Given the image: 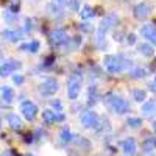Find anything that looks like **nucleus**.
<instances>
[{"label":"nucleus","instance_id":"nucleus-6","mask_svg":"<svg viewBox=\"0 0 156 156\" xmlns=\"http://www.w3.org/2000/svg\"><path fill=\"white\" fill-rule=\"evenodd\" d=\"M133 12H134V17H136V19L144 20V19L150 14V12H151V5L147 3V2H142V3H139V5L134 6Z\"/></svg>","mask_w":156,"mask_h":156},{"label":"nucleus","instance_id":"nucleus-28","mask_svg":"<svg viewBox=\"0 0 156 156\" xmlns=\"http://www.w3.org/2000/svg\"><path fill=\"white\" fill-rule=\"evenodd\" d=\"M12 80H14L16 84H22L23 83V76L22 75H14V76H12Z\"/></svg>","mask_w":156,"mask_h":156},{"label":"nucleus","instance_id":"nucleus-19","mask_svg":"<svg viewBox=\"0 0 156 156\" xmlns=\"http://www.w3.org/2000/svg\"><path fill=\"white\" fill-rule=\"evenodd\" d=\"M20 50H27V51H30V53H36V51L39 50V42L37 41H31L28 44H22Z\"/></svg>","mask_w":156,"mask_h":156},{"label":"nucleus","instance_id":"nucleus-5","mask_svg":"<svg viewBox=\"0 0 156 156\" xmlns=\"http://www.w3.org/2000/svg\"><path fill=\"white\" fill-rule=\"evenodd\" d=\"M56 90H58V81L53 78H47L39 84V92L42 95H53Z\"/></svg>","mask_w":156,"mask_h":156},{"label":"nucleus","instance_id":"nucleus-25","mask_svg":"<svg viewBox=\"0 0 156 156\" xmlns=\"http://www.w3.org/2000/svg\"><path fill=\"white\" fill-rule=\"evenodd\" d=\"M140 123H142V120L139 117H129L128 119V125L131 128H137V126H140Z\"/></svg>","mask_w":156,"mask_h":156},{"label":"nucleus","instance_id":"nucleus-24","mask_svg":"<svg viewBox=\"0 0 156 156\" xmlns=\"http://www.w3.org/2000/svg\"><path fill=\"white\" fill-rule=\"evenodd\" d=\"M154 147H156V140H154V139H147V140L144 142V150H145V151H151Z\"/></svg>","mask_w":156,"mask_h":156},{"label":"nucleus","instance_id":"nucleus-16","mask_svg":"<svg viewBox=\"0 0 156 156\" xmlns=\"http://www.w3.org/2000/svg\"><path fill=\"white\" fill-rule=\"evenodd\" d=\"M2 36L6 39V41L14 42V41H19V39L22 37V33H20V31H12V30H5V31L2 33Z\"/></svg>","mask_w":156,"mask_h":156},{"label":"nucleus","instance_id":"nucleus-35","mask_svg":"<svg viewBox=\"0 0 156 156\" xmlns=\"http://www.w3.org/2000/svg\"><path fill=\"white\" fill-rule=\"evenodd\" d=\"M27 156H30V154H27Z\"/></svg>","mask_w":156,"mask_h":156},{"label":"nucleus","instance_id":"nucleus-15","mask_svg":"<svg viewBox=\"0 0 156 156\" xmlns=\"http://www.w3.org/2000/svg\"><path fill=\"white\" fill-rule=\"evenodd\" d=\"M12 98H14V92H12V89L9 86H2V100H3V103L9 105V103L12 101Z\"/></svg>","mask_w":156,"mask_h":156},{"label":"nucleus","instance_id":"nucleus-26","mask_svg":"<svg viewBox=\"0 0 156 156\" xmlns=\"http://www.w3.org/2000/svg\"><path fill=\"white\" fill-rule=\"evenodd\" d=\"M95 101H97V90L92 86L89 89V105H92V103H95Z\"/></svg>","mask_w":156,"mask_h":156},{"label":"nucleus","instance_id":"nucleus-31","mask_svg":"<svg viewBox=\"0 0 156 156\" xmlns=\"http://www.w3.org/2000/svg\"><path fill=\"white\" fill-rule=\"evenodd\" d=\"M53 2H55V3H62L64 0H53Z\"/></svg>","mask_w":156,"mask_h":156},{"label":"nucleus","instance_id":"nucleus-23","mask_svg":"<svg viewBox=\"0 0 156 156\" xmlns=\"http://www.w3.org/2000/svg\"><path fill=\"white\" fill-rule=\"evenodd\" d=\"M145 90H140V89H136V90H133V97H134V100L136 101H144L145 100Z\"/></svg>","mask_w":156,"mask_h":156},{"label":"nucleus","instance_id":"nucleus-34","mask_svg":"<svg viewBox=\"0 0 156 156\" xmlns=\"http://www.w3.org/2000/svg\"><path fill=\"white\" fill-rule=\"evenodd\" d=\"M154 84H156V78H154Z\"/></svg>","mask_w":156,"mask_h":156},{"label":"nucleus","instance_id":"nucleus-1","mask_svg":"<svg viewBox=\"0 0 156 156\" xmlns=\"http://www.w3.org/2000/svg\"><path fill=\"white\" fill-rule=\"evenodd\" d=\"M103 66L109 73H119L123 69L129 66V61L125 59L123 56H115V55H108L103 59Z\"/></svg>","mask_w":156,"mask_h":156},{"label":"nucleus","instance_id":"nucleus-7","mask_svg":"<svg viewBox=\"0 0 156 156\" xmlns=\"http://www.w3.org/2000/svg\"><path fill=\"white\" fill-rule=\"evenodd\" d=\"M20 111H22L23 117H25L27 120H33L34 117H36L37 108H36L34 103H31V101H23L22 106H20Z\"/></svg>","mask_w":156,"mask_h":156},{"label":"nucleus","instance_id":"nucleus-4","mask_svg":"<svg viewBox=\"0 0 156 156\" xmlns=\"http://www.w3.org/2000/svg\"><path fill=\"white\" fill-rule=\"evenodd\" d=\"M81 75L78 73H73L70 78H69V83H67V95L70 100H75L78 97V94H80L81 90Z\"/></svg>","mask_w":156,"mask_h":156},{"label":"nucleus","instance_id":"nucleus-29","mask_svg":"<svg viewBox=\"0 0 156 156\" xmlns=\"http://www.w3.org/2000/svg\"><path fill=\"white\" fill-rule=\"evenodd\" d=\"M25 22H27V27H25V28H27V31H30V30H33V20L28 17L27 20H25Z\"/></svg>","mask_w":156,"mask_h":156},{"label":"nucleus","instance_id":"nucleus-20","mask_svg":"<svg viewBox=\"0 0 156 156\" xmlns=\"http://www.w3.org/2000/svg\"><path fill=\"white\" fill-rule=\"evenodd\" d=\"M147 75V70L142 69V67H136L133 70H129V76L133 78V80H137V78H144Z\"/></svg>","mask_w":156,"mask_h":156},{"label":"nucleus","instance_id":"nucleus-32","mask_svg":"<svg viewBox=\"0 0 156 156\" xmlns=\"http://www.w3.org/2000/svg\"><path fill=\"white\" fill-rule=\"evenodd\" d=\"M153 131H154V133H156V122H154V123H153Z\"/></svg>","mask_w":156,"mask_h":156},{"label":"nucleus","instance_id":"nucleus-13","mask_svg":"<svg viewBox=\"0 0 156 156\" xmlns=\"http://www.w3.org/2000/svg\"><path fill=\"white\" fill-rule=\"evenodd\" d=\"M122 147H123V151L126 154H133L136 151V140L133 137H128L122 142Z\"/></svg>","mask_w":156,"mask_h":156},{"label":"nucleus","instance_id":"nucleus-10","mask_svg":"<svg viewBox=\"0 0 156 156\" xmlns=\"http://www.w3.org/2000/svg\"><path fill=\"white\" fill-rule=\"evenodd\" d=\"M19 69H20V62H17V61H3L2 67H0V73H2V76H6L11 72H16Z\"/></svg>","mask_w":156,"mask_h":156},{"label":"nucleus","instance_id":"nucleus-12","mask_svg":"<svg viewBox=\"0 0 156 156\" xmlns=\"http://www.w3.org/2000/svg\"><path fill=\"white\" fill-rule=\"evenodd\" d=\"M42 117H44V122H47V123H51V122H62V120H64V115H62V114H56V112H53L51 109H44Z\"/></svg>","mask_w":156,"mask_h":156},{"label":"nucleus","instance_id":"nucleus-27","mask_svg":"<svg viewBox=\"0 0 156 156\" xmlns=\"http://www.w3.org/2000/svg\"><path fill=\"white\" fill-rule=\"evenodd\" d=\"M51 108H55V109L61 111V109H62V105H61V101H59V100H53V101H51Z\"/></svg>","mask_w":156,"mask_h":156},{"label":"nucleus","instance_id":"nucleus-9","mask_svg":"<svg viewBox=\"0 0 156 156\" xmlns=\"http://www.w3.org/2000/svg\"><path fill=\"white\" fill-rule=\"evenodd\" d=\"M50 42L53 44V45H61V44H64L67 41V33L64 31V30H53L50 33Z\"/></svg>","mask_w":156,"mask_h":156},{"label":"nucleus","instance_id":"nucleus-22","mask_svg":"<svg viewBox=\"0 0 156 156\" xmlns=\"http://www.w3.org/2000/svg\"><path fill=\"white\" fill-rule=\"evenodd\" d=\"M80 16H81V19L92 17V16H94V9L90 8V6H83V9L80 11Z\"/></svg>","mask_w":156,"mask_h":156},{"label":"nucleus","instance_id":"nucleus-18","mask_svg":"<svg viewBox=\"0 0 156 156\" xmlns=\"http://www.w3.org/2000/svg\"><path fill=\"white\" fill-rule=\"evenodd\" d=\"M142 112L145 115H151L156 112V103L154 101H145L144 105H142Z\"/></svg>","mask_w":156,"mask_h":156},{"label":"nucleus","instance_id":"nucleus-8","mask_svg":"<svg viewBox=\"0 0 156 156\" xmlns=\"http://www.w3.org/2000/svg\"><path fill=\"white\" fill-rule=\"evenodd\" d=\"M81 123L86 126V128H94L98 125V115L94 112V111H86L83 115H81Z\"/></svg>","mask_w":156,"mask_h":156},{"label":"nucleus","instance_id":"nucleus-14","mask_svg":"<svg viewBox=\"0 0 156 156\" xmlns=\"http://www.w3.org/2000/svg\"><path fill=\"white\" fill-rule=\"evenodd\" d=\"M6 119H8V123H9V126L12 128V129H16V131H19V129L22 128V122H20V119H19V115H16V114H8L6 115Z\"/></svg>","mask_w":156,"mask_h":156},{"label":"nucleus","instance_id":"nucleus-33","mask_svg":"<svg viewBox=\"0 0 156 156\" xmlns=\"http://www.w3.org/2000/svg\"><path fill=\"white\" fill-rule=\"evenodd\" d=\"M2 156H9V154H8L6 151H3V153H2Z\"/></svg>","mask_w":156,"mask_h":156},{"label":"nucleus","instance_id":"nucleus-17","mask_svg":"<svg viewBox=\"0 0 156 156\" xmlns=\"http://www.w3.org/2000/svg\"><path fill=\"white\" fill-rule=\"evenodd\" d=\"M137 50H139V53L144 55V56H153V53H154L153 47H151L150 44H145V42L139 44V45H137Z\"/></svg>","mask_w":156,"mask_h":156},{"label":"nucleus","instance_id":"nucleus-21","mask_svg":"<svg viewBox=\"0 0 156 156\" xmlns=\"http://www.w3.org/2000/svg\"><path fill=\"white\" fill-rule=\"evenodd\" d=\"M59 139H61L62 144H67V142L72 139V134H70V131H69V128H67V126H64V128L61 129V133H59Z\"/></svg>","mask_w":156,"mask_h":156},{"label":"nucleus","instance_id":"nucleus-11","mask_svg":"<svg viewBox=\"0 0 156 156\" xmlns=\"http://www.w3.org/2000/svg\"><path fill=\"white\" fill-rule=\"evenodd\" d=\"M140 33H142V36H144V37H147L151 44L156 45V27H154L153 23L144 25V27L140 28Z\"/></svg>","mask_w":156,"mask_h":156},{"label":"nucleus","instance_id":"nucleus-30","mask_svg":"<svg viewBox=\"0 0 156 156\" xmlns=\"http://www.w3.org/2000/svg\"><path fill=\"white\" fill-rule=\"evenodd\" d=\"M136 42V36L134 34H129L128 36V44H134Z\"/></svg>","mask_w":156,"mask_h":156},{"label":"nucleus","instance_id":"nucleus-2","mask_svg":"<svg viewBox=\"0 0 156 156\" xmlns=\"http://www.w3.org/2000/svg\"><path fill=\"white\" fill-rule=\"evenodd\" d=\"M117 20H119V19H117L115 14H109V16H106L105 19L101 20L100 27H98V30H97V42H98V45H101V41H103V37H105L106 31L112 27V25L117 23Z\"/></svg>","mask_w":156,"mask_h":156},{"label":"nucleus","instance_id":"nucleus-3","mask_svg":"<svg viewBox=\"0 0 156 156\" xmlns=\"http://www.w3.org/2000/svg\"><path fill=\"white\" fill-rule=\"evenodd\" d=\"M106 100H108V103L112 106V109H114L117 114H125V112L128 111V108H129L128 101H126L125 98L119 97V95H115V94H109V95L106 97Z\"/></svg>","mask_w":156,"mask_h":156}]
</instances>
